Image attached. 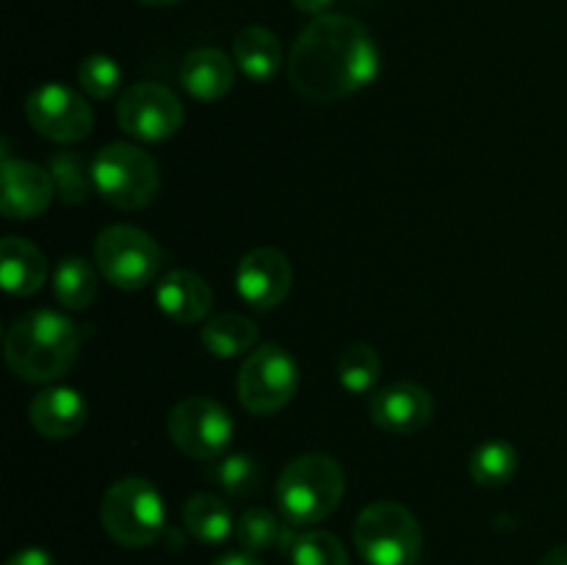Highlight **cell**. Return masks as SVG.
<instances>
[{
  "label": "cell",
  "mask_w": 567,
  "mask_h": 565,
  "mask_svg": "<svg viewBox=\"0 0 567 565\" xmlns=\"http://www.w3.org/2000/svg\"><path fill=\"white\" fill-rule=\"evenodd\" d=\"M380 75L369 28L349 14L313 17L288 53V81L310 103H336Z\"/></svg>",
  "instance_id": "1"
},
{
  "label": "cell",
  "mask_w": 567,
  "mask_h": 565,
  "mask_svg": "<svg viewBox=\"0 0 567 565\" xmlns=\"http://www.w3.org/2000/svg\"><path fill=\"white\" fill-rule=\"evenodd\" d=\"M83 332L59 310H28L6 330V360L28 382H53L64 377L81 352Z\"/></svg>",
  "instance_id": "2"
},
{
  "label": "cell",
  "mask_w": 567,
  "mask_h": 565,
  "mask_svg": "<svg viewBox=\"0 0 567 565\" xmlns=\"http://www.w3.org/2000/svg\"><path fill=\"white\" fill-rule=\"evenodd\" d=\"M347 476L336 458L308 452L293 458L277 480V504L288 524L310 526L324 521L341 504Z\"/></svg>",
  "instance_id": "3"
},
{
  "label": "cell",
  "mask_w": 567,
  "mask_h": 565,
  "mask_svg": "<svg viewBox=\"0 0 567 565\" xmlns=\"http://www.w3.org/2000/svg\"><path fill=\"white\" fill-rule=\"evenodd\" d=\"M100 521L111 541L127 548L150 546L166 526L164 496L144 476H125L105 491Z\"/></svg>",
  "instance_id": "4"
},
{
  "label": "cell",
  "mask_w": 567,
  "mask_h": 565,
  "mask_svg": "<svg viewBox=\"0 0 567 565\" xmlns=\"http://www.w3.org/2000/svg\"><path fill=\"white\" fill-rule=\"evenodd\" d=\"M92 183L103 203L120 210H138L158 194L161 172L147 150L114 142L92 158Z\"/></svg>",
  "instance_id": "5"
},
{
  "label": "cell",
  "mask_w": 567,
  "mask_h": 565,
  "mask_svg": "<svg viewBox=\"0 0 567 565\" xmlns=\"http://www.w3.org/2000/svg\"><path fill=\"white\" fill-rule=\"evenodd\" d=\"M354 546L369 565H415L421 554V526L399 502H374L354 521Z\"/></svg>",
  "instance_id": "6"
},
{
  "label": "cell",
  "mask_w": 567,
  "mask_h": 565,
  "mask_svg": "<svg viewBox=\"0 0 567 565\" xmlns=\"http://www.w3.org/2000/svg\"><path fill=\"white\" fill-rule=\"evenodd\" d=\"M97 271L122 291L150 286L164 264V253L150 233L133 225H111L94 242Z\"/></svg>",
  "instance_id": "7"
},
{
  "label": "cell",
  "mask_w": 567,
  "mask_h": 565,
  "mask_svg": "<svg viewBox=\"0 0 567 565\" xmlns=\"http://www.w3.org/2000/svg\"><path fill=\"white\" fill-rule=\"evenodd\" d=\"M299 388V366L277 343L252 349L238 371V402L252 415H275Z\"/></svg>",
  "instance_id": "8"
},
{
  "label": "cell",
  "mask_w": 567,
  "mask_h": 565,
  "mask_svg": "<svg viewBox=\"0 0 567 565\" xmlns=\"http://www.w3.org/2000/svg\"><path fill=\"white\" fill-rule=\"evenodd\" d=\"M172 443L192 460H219L233 441V415L216 399L188 397L172 408L166 421Z\"/></svg>",
  "instance_id": "9"
},
{
  "label": "cell",
  "mask_w": 567,
  "mask_h": 565,
  "mask_svg": "<svg viewBox=\"0 0 567 565\" xmlns=\"http://www.w3.org/2000/svg\"><path fill=\"white\" fill-rule=\"evenodd\" d=\"M116 122L138 142H164L183 125V103L172 89L142 81L122 92L116 103Z\"/></svg>",
  "instance_id": "10"
},
{
  "label": "cell",
  "mask_w": 567,
  "mask_h": 565,
  "mask_svg": "<svg viewBox=\"0 0 567 565\" xmlns=\"http://www.w3.org/2000/svg\"><path fill=\"white\" fill-rule=\"evenodd\" d=\"M25 116L39 136L61 144L81 142L94 125V114L86 100L59 81L42 83L28 94Z\"/></svg>",
  "instance_id": "11"
},
{
  "label": "cell",
  "mask_w": 567,
  "mask_h": 565,
  "mask_svg": "<svg viewBox=\"0 0 567 565\" xmlns=\"http://www.w3.org/2000/svg\"><path fill=\"white\" fill-rule=\"evenodd\" d=\"M293 282L291 260L275 247H255L238 260V297L255 310H271L282 305Z\"/></svg>",
  "instance_id": "12"
},
{
  "label": "cell",
  "mask_w": 567,
  "mask_h": 565,
  "mask_svg": "<svg viewBox=\"0 0 567 565\" xmlns=\"http://www.w3.org/2000/svg\"><path fill=\"white\" fill-rule=\"evenodd\" d=\"M55 197L50 170L31 161L3 155L0 164V210L6 219H33L44 214Z\"/></svg>",
  "instance_id": "13"
},
{
  "label": "cell",
  "mask_w": 567,
  "mask_h": 565,
  "mask_svg": "<svg viewBox=\"0 0 567 565\" xmlns=\"http://www.w3.org/2000/svg\"><path fill=\"white\" fill-rule=\"evenodd\" d=\"M371 421L393 435H413L435 415V399L419 382H393L380 388L369 402Z\"/></svg>",
  "instance_id": "14"
},
{
  "label": "cell",
  "mask_w": 567,
  "mask_h": 565,
  "mask_svg": "<svg viewBox=\"0 0 567 565\" xmlns=\"http://www.w3.org/2000/svg\"><path fill=\"white\" fill-rule=\"evenodd\" d=\"M155 305L177 325H197L214 308V291L205 277L188 269H175L155 286Z\"/></svg>",
  "instance_id": "15"
},
{
  "label": "cell",
  "mask_w": 567,
  "mask_h": 565,
  "mask_svg": "<svg viewBox=\"0 0 567 565\" xmlns=\"http://www.w3.org/2000/svg\"><path fill=\"white\" fill-rule=\"evenodd\" d=\"M28 419H31L33 430L39 435L50 438V441H61V438H70L83 430L89 419V404L75 388H44L42 393L33 397L31 408H28Z\"/></svg>",
  "instance_id": "16"
},
{
  "label": "cell",
  "mask_w": 567,
  "mask_h": 565,
  "mask_svg": "<svg viewBox=\"0 0 567 565\" xmlns=\"http://www.w3.org/2000/svg\"><path fill=\"white\" fill-rule=\"evenodd\" d=\"M236 83V64L219 48H197L183 59L181 86L194 100L214 103L221 100Z\"/></svg>",
  "instance_id": "17"
},
{
  "label": "cell",
  "mask_w": 567,
  "mask_h": 565,
  "mask_svg": "<svg viewBox=\"0 0 567 565\" xmlns=\"http://www.w3.org/2000/svg\"><path fill=\"white\" fill-rule=\"evenodd\" d=\"M48 260L37 244L20 236H6L0 242V280L14 297H31L44 286Z\"/></svg>",
  "instance_id": "18"
},
{
  "label": "cell",
  "mask_w": 567,
  "mask_h": 565,
  "mask_svg": "<svg viewBox=\"0 0 567 565\" xmlns=\"http://www.w3.org/2000/svg\"><path fill=\"white\" fill-rule=\"evenodd\" d=\"M233 55H236L238 70L255 83L271 81L282 66L280 39L264 25H249L238 31L236 42H233Z\"/></svg>",
  "instance_id": "19"
},
{
  "label": "cell",
  "mask_w": 567,
  "mask_h": 565,
  "mask_svg": "<svg viewBox=\"0 0 567 565\" xmlns=\"http://www.w3.org/2000/svg\"><path fill=\"white\" fill-rule=\"evenodd\" d=\"M280 548L291 565H349L343 543L324 530H297L288 526L280 535Z\"/></svg>",
  "instance_id": "20"
},
{
  "label": "cell",
  "mask_w": 567,
  "mask_h": 565,
  "mask_svg": "<svg viewBox=\"0 0 567 565\" xmlns=\"http://www.w3.org/2000/svg\"><path fill=\"white\" fill-rule=\"evenodd\" d=\"M199 341L214 358H238L258 343V325L241 314H221L205 321Z\"/></svg>",
  "instance_id": "21"
},
{
  "label": "cell",
  "mask_w": 567,
  "mask_h": 565,
  "mask_svg": "<svg viewBox=\"0 0 567 565\" xmlns=\"http://www.w3.org/2000/svg\"><path fill=\"white\" fill-rule=\"evenodd\" d=\"M183 521H186V530L197 541L210 543V546L225 543L230 532L236 530L230 507L219 496H214V493H194L186 502V507H183Z\"/></svg>",
  "instance_id": "22"
},
{
  "label": "cell",
  "mask_w": 567,
  "mask_h": 565,
  "mask_svg": "<svg viewBox=\"0 0 567 565\" xmlns=\"http://www.w3.org/2000/svg\"><path fill=\"white\" fill-rule=\"evenodd\" d=\"M97 271L89 264L86 258H78V255H70L59 264L53 277V291L55 299H59L64 308L70 310H83L94 302L97 297Z\"/></svg>",
  "instance_id": "23"
},
{
  "label": "cell",
  "mask_w": 567,
  "mask_h": 565,
  "mask_svg": "<svg viewBox=\"0 0 567 565\" xmlns=\"http://www.w3.org/2000/svg\"><path fill=\"white\" fill-rule=\"evenodd\" d=\"M468 471L476 485L482 487H502L518 471V452L513 443L485 441L474 449L468 460Z\"/></svg>",
  "instance_id": "24"
},
{
  "label": "cell",
  "mask_w": 567,
  "mask_h": 565,
  "mask_svg": "<svg viewBox=\"0 0 567 565\" xmlns=\"http://www.w3.org/2000/svg\"><path fill=\"white\" fill-rule=\"evenodd\" d=\"M380 355H377L374 347H369V343L363 341H354L349 343V347H343L336 363L338 382H341L349 393L371 391V388L377 386V380H380Z\"/></svg>",
  "instance_id": "25"
},
{
  "label": "cell",
  "mask_w": 567,
  "mask_h": 565,
  "mask_svg": "<svg viewBox=\"0 0 567 565\" xmlns=\"http://www.w3.org/2000/svg\"><path fill=\"white\" fill-rule=\"evenodd\" d=\"M50 175H53L55 183V197L66 205H81L89 197V188H94L92 164L86 166V161L78 153H72V150L53 155Z\"/></svg>",
  "instance_id": "26"
},
{
  "label": "cell",
  "mask_w": 567,
  "mask_h": 565,
  "mask_svg": "<svg viewBox=\"0 0 567 565\" xmlns=\"http://www.w3.org/2000/svg\"><path fill=\"white\" fill-rule=\"evenodd\" d=\"M208 476L227 496H252L260 485V469L249 454H221L208 469Z\"/></svg>",
  "instance_id": "27"
},
{
  "label": "cell",
  "mask_w": 567,
  "mask_h": 565,
  "mask_svg": "<svg viewBox=\"0 0 567 565\" xmlns=\"http://www.w3.org/2000/svg\"><path fill=\"white\" fill-rule=\"evenodd\" d=\"M280 535H282V526L277 524L275 513L266 507L244 510V515L238 518V524H236L238 543H241L244 552H249V554L266 552L269 546L280 543Z\"/></svg>",
  "instance_id": "28"
},
{
  "label": "cell",
  "mask_w": 567,
  "mask_h": 565,
  "mask_svg": "<svg viewBox=\"0 0 567 565\" xmlns=\"http://www.w3.org/2000/svg\"><path fill=\"white\" fill-rule=\"evenodd\" d=\"M78 83H81L83 92H89L92 97L109 100L120 92L122 70L111 55H86V59L81 61V66H78Z\"/></svg>",
  "instance_id": "29"
},
{
  "label": "cell",
  "mask_w": 567,
  "mask_h": 565,
  "mask_svg": "<svg viewBox=\"0 0 567 565\" xmlns=\"http://www.w3.org/2000/svg\"><path fill=\"white\" fill-rule=\"evenodd\" d=\"M6 565H53V557H50L44 548L28 546L22 548V552H17Z\"/></svg>",
  "instance_id": "30"
},
{
  "label": "cell",
  "mask_w": 567,
  "mask_h": 565,
  "mask_svg": "<svg viewBox=\"0 0 567 565\" xmlns=\"http://www.w3.org/2000/svg\"><path fill=\"white\" fill-rule=\"evenodd\" d=\"M291 3L297 6L299 11H305V14L321 17V14H327V9H330L336 0H291Z\"/></svg>",
  "instance_id": "31"
},
{
  "label": "cell",
  "mask_w": 567,
  "mask_h": 565,
  "mask_svg": "<svg viewBox=\"0 0 567 565\" xmlns=\"http://www.w3.org/2000/svg\"><path fill=\"white\" fill-rule=\"evenodd\" d=\"M214 565H264V563H260V559H255L249 552H230V554H225V557L216 559Z\"/></svg>",
  "instance_id": "32"
},
{
  "label": "cell",
  "mask_w": 567,
  "mask_h": 565,
  "mask_svg": "<svg viewBox=\"0 0 567 565\" xmlns=\"http://www.w3.org/2000/svg\"><path fill=\"white\" fill-rule=\"evenodd\" d=\"M537 565H567V543H563V546H554L551 552L543 554V559Z\"/></svg>",
  "instance_id": "33"
},
{
  "label": "cell",
  "mask_w": 567,
  "mask_h": 565,
  "mask_svg": "<svg viewBox=\"0 0 567 565\" xmlns=\"http://www.w3.org/2000/svg\"><path fill=\"white\" fill-rule=\"evenodd\" d=\"M147 6H172V3H181V0H142Z\"/></svg>",
  "instance_id": "34"
}]
</instances>
